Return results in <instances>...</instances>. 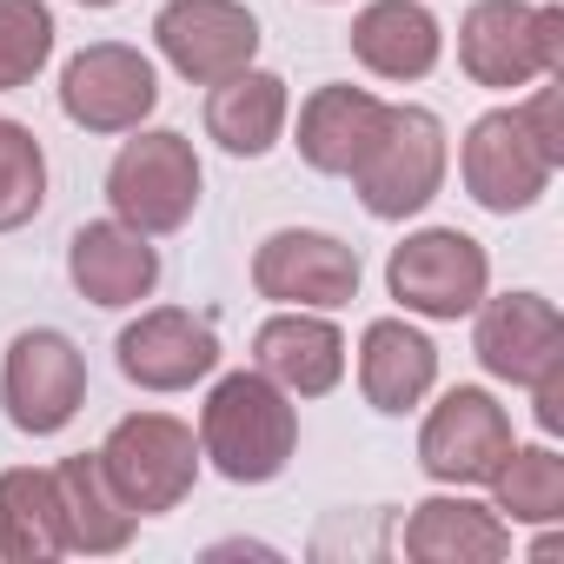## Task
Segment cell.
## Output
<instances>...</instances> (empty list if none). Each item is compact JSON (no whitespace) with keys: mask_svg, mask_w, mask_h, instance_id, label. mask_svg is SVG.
<instances>
[{"mask_svg":"<svg viewBox=\"0 0 564 564\" xmlns=\"http://www.w3.org/2000/svg\"><path fill=\"white\" fill-rule=\"evenodd\" d=\"M300 452L293 392H279L259 366L226 372L199 405V458L232 485H272Z\"/></svg>","mask_w":564,"mask_h":564,"instance_id":"cell-1","label":"cell"},{"mask_svg":"<svg viewBox=\"0 0 564 564\" xmlns=\"http://www.w3.org/2000/svg\"><path fill=\"white\" fill-rule=\"evenodd\" d=\"M372 219H412L445 186V127L432 107H386L372 147L346 173Z\"/></svg>","mask_w":564,"mask_h":564,"instance_id":"cell-2","label":"cell"},{"mask_svg":"<svg viewBox=\"0 0 564 564\" xmlns=\"http://www.w3.org/2000/svg\"><path fill=\"white\" fill-rule=\"evenodd\" d=\"M458 67L478 87H531L564 74V8H524V0H478L458 28Z\"/></svg>","mask_w":564,"mask_h":564,"instance_id":"cell-3","label":"cell"},{"mask_svg":"<svg viewBox=\"0 0 564 564\" xmlns=\"http://www.w3.org/2000/svg\"><path fill=\"white\" fill-rule=\"evenodd\" d=\"M94 458H100L107 485L120 491V505H127L133 518L173 511V505L193 491V478H199V438H193V425H180V419H166V412H133V419H120Z\"/></svg>","mask_w":564,"mask_h":564,"instance_id":"cell-4","label":"cell"},{"mask_svg":"<svg viewBox=\"0 0 564 564\" xmlns=\"http://www.w3.org/2000/svg\"><path fill=\"white\" fill-rule=\"evenodd\" d=\"M107 199H113V219H127L133 232L160 239V232H180L199 206V153L186 133H140L113 153L107 166Z\"/></svg>","mask_w":564,"mask_h":564,"instance_id":"cell-5","label":"cell"},{"mask_svg":"<svg viewBox=\"0 0 564 564\" xmlns=\"http://www.w3.org/2000/svg\"><path fill=\"white\" fill-rule=\"evenodd\" d=\"M386 286H392V300H399L405 313H419V319H465V313L485 300V286H491V259H485V246H478L471 232H458V226H425V232H412V239L392 246Z\"/></svg>","mask_w":564,"mask_h":564,"instance_id":"cell-6","label":"cell"},{"mask_svg":"<svg viewBox=\"0 0 564 564\" xmlns=\"http://www.w3.org/2000/svg\"><path fill=\"white\" fill-rule=\"evenodd\" d=\"M153 107H160V74L127 41H94L61 74V113L87 133H140Z\"/></svg>","mask_w":564,"mask_h":564,"instance_id":"cell-7","label":"cell"},{"mask_svg":"<svg viewBox=\"0 0 564 564\" xmlns=\"http://www.w3.org/2000/svg\"><path fill=\"white\" fill-rule=\"evenodd\" d=\"M458 173H465V193L485 213H524V206L544 199L557 160L538 147V133L524 127L518 107H498V113L471 120V133L458 147Z\"/></svg>","mask_w":564,"mask_h":564,"instance_id":"cell-8","label":"cell"},{"mask_svg":"<svg viewBox=\"0 0 564 564\" xmlns=\"http://www.w3.org/2000/svg\"><path fill=\"white\" fill-rule=\"evenodd\" d=\"M0 399H8V419L14 432L28 438H54L80 399H87V359L67 333L54 326H34L8 346V372H0Z\"/></svg>","mask_w":564,"mask_h":564,"instance_id":"cell-9","label":"cell"},{"mask_svg":"<svg viewBox=\"0 0 564 564\" xmlns=\"http://www.w3.org/2000/svg\"><path fill=\"white\" fill-rule=\"evenodd\" d=\"M252 286L259 300H279V306H306V313H333V306H352L359 300V252L333 232H306V226H286L259 239L252 252Z\"/></svg>","mask_w":564,"mask_h":564,"instance_id":"cell-10","label":"cell"},{"mask_svg":"<svg viewBox=\"0 0 564 564\" xmlns=\"http://www.w3.org/2000/svg\"><path fill=\"white\" fill-rule=\"evenodd\" d=\"M505 452H511V419L485 386H452L419 432V465L438 485H491Z\"/></svg>","mask_w":564,"mask_h":564,"instance_id":"cell-11","label":"cell"},{"mask_svg":"<svg viewBox=\"0 0 564 564\" xmlns=\"http://www.w3.org/2000/svg\"><path fill=\"white\" fill-rule=\"evenodd\" d=\"M153 41L173 61L180 80L213 87L239 67H252L259 54V21L239 8V0H166L153 14Z\"/></svg>","mask_w":564,"mask_h":564,"instance_id":"cell-12","label":"cell"},{"mask_svg":"<svg viewBox=\"0 0 564 564\" xmlns=\"http://www.w3.org/2000/svg\"><path fill=\"white\" fill-rule=\"evenodd\" d=\"M471 313H478L471 352L491 379L531 386L551 359H564V319L544 293H498V300H478Z\"/></svg>","mask_w":564,"mask_h":564,"instance_id":"cell-13","label":"cell"},{"mask_svg":"<svg viewBox=\"0 0 564 564\" xmlns=\"http://www.w3.org/2000/svg\"><path fill=\"white\" fill-rule=\"evenodd\" d=\"M120 372L140 392H186L219 366V339L206 319H193L186 306H153L120 333Z\"/></svg>","mask_w":564,"mask_h":564,"instance_id":"cell-14","label":"cell"},{"mask_svg":"<svg viewBox=\"0 0 564 564\" xmlns=\"http://www.w3.org/2000/svg\"><path fill=\"white\" fill-rule=\"evenodd\" d=\"M67 279L94 306H140L160 286V252L127 219H87L67 239Z\"/></svg>","mask_w":564,"mask_h":564,"instance_id":"cell-15","label":"cell"},{"mask_svg":"<svg viewBox=\"0 0 564 564\" xmlns=\"http://www.w3.org/2000/svg\"><path fill=\"white\" fill-rule=\"evenodd\" d=\"M252 366L293 399H326L339 379H346V339L333 319L293 306V313H272L259 333H252Z\"/></svg>","mask_w":564,"mask_h":564,"instance_id":"cell-16","label":"cell"},{"mask_svg":"<svg viewBox=\"0 0 564 564\" xmlns=\"http://www.w3.org/2000/svg\"><path fill=\"white\" fill-rule=\"evenodd\" d=\"M511 551V524L478 498H425L405 518V557L419 564H498Z\"/></svg>","mask_w":564,"mask_h":564,"instance_id":"cell-17","label":"cell"},{"mask_svg":"<svg viewBox=\"0 0 564 564\" xmlns=\"http://www.w3.org/2000/svg\"><path fill=\"white\" fill-rule=\"evenodd\" d=\"M438 379V346L405 319H372L359 339V392L372 412H412Z\"/></svg>","mask_w":564,"mask_h":564,"instance_id":"cell-18","label":"cell"},{"mask_svg":"<svg viewBox=\"0 0 564 564\" xmlns=\"http://www.w3.org/2000/svg\"><path fill=\"white\" fill-rule=\"evenodd\" d=\"M286 113H293L286 80H279V74H259V67H239V74L213 80V94H206V133H213L226 153H239V160L272 153L279 133H286Z\"/></svg>","mask_w":564,"mask_h":564,"instance_id":"cell-19","label":"cell"},{"mask_svg":"<svg viewBox=\"0 0 564 564\" xmlns=\"http://www.w3.org/2000/svg\"><path fill=\"white\" fill-rule=\"evenodd\" d=\"M438 47H445V34L419 0H372L352 21V54L379 80H425L438 67Z\"/></svg>","mask_w":564,"mask_h":564,"instance_id":"cell-20","label":"cell"},{"mask_svg":"<svg viewBox=\"0 0 564 564\" xmlns=\"http://www.w3.org/2000/svg\"><path fill=\"white\" fill-rule=\"evenodd\" d=\"M379 120H386L379 94H366V87H319L300 107V160L313 173H352L359 153L372 147Z\"/></svg>","mask_w":564,"mask_h":564,"instance_id":"cell-21","label":"cell"},{"mask_svg":"<svg viewBox=\"0 0 564 564\" xmlns=\"http://www.w3.org/2000/svg\"><path fill=\"white\" fill-rule=\"evenodd\" d=\"M61 551H67V524H61L54 465L0 471V557L8 564H47Z\"/></svg>","mask_w":564,"mask_h":564,"instance_id":"cell-22","label":"cell"},{"mask_svg":"<svg viewBox=\"0 0 564 564\" xmlns=\"http://www.w3.org/2000/svg\"><path fill=\"white\" fill-rule=\"evenodd\" d=\"M54 485H61V524H67V551H87V557H107V551H127L133 544V511L120 505V491L107 485L100 458L94 452H74L54 465Z\"/></svg>","mask_w":564,"mask_h":564,"instance_id":"cell-23","label":"cell"},{"mask_svg":"<svg viewBox=\"0 0 564 564\" xmlns=\"http://www.w3.org/2000/svg\"><path fill=\"white\" fill-rule=\"evenodd\" d=\"M491 491L511 524H557L564 518V458L551 445H511L505 465L491 471Z\"/></svg>","mask_w":564,"mask_h":564,"instance_id":"cell-24","label":"cell"},{"mask_svg":"<svg viewBox=\"0 0 564 564\" xmlns=\"http://www.w3.org/2000/svg\"><path fill=\"white\" fill-rule=\"evenodd\" d=\"M47 206V153L21 120H0V232L28 226Z\"/></svg>","mask_w":564,"mask_h":564,"instance_id":"cell-25","label":"cell"},{"mask_svg":"<svg viewBox=\"0 0 564 564\" xmlns=\"http://www.w3.org/2000/svg\"><path fill=\"white\" fill-rule=\"evenodd\" d=\"M54 61V14L41 0H0V94L28 87Z\"/></svg>","mask_w":564,"mask_h":564,"instance_id":"cell-26","label":"cell"},{"mask_svg":"<svg viewBox=\"0 0 564 564\" xmlns=\"http://www.w3.org/2000/svg\"><path fill=\"white\" fill-rule=\"evenodd\" d=\"M531 412H538V432H564V359H551L531 379Z\"/></svg>","mask_w":564,"mask_h":564,"instance_id":"cell-27","label":"cell"},{"mask_svg":"<svg viewBox=\"0 0 564 564\" xmlns=\"http://www.w3.org/2000/svg\"><path fill=\"white\" fill-rule=\"evenodd\" d=\"M80 8H120V0H80Z\"/></svg>","mask_w":564,"mask_h":564,"instance_id":"cell-28","label":"cell"}]
</instances>
